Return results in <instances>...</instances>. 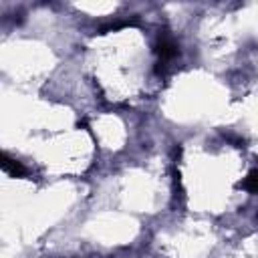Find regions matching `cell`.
<instances>
[{"mask_svg": "<svg viewBox=\"0 0 258 258\" xmlns=\"http://www.w3.org/2000/svg\"><path fill=\"white\" fill-rule=\"evenodd\" d=\"M155 52H157V56H159V67H157V69H161V64L169 62V60L177 54V44H175V40H173L169 34H161V36L157 38Z\"/></svg>", "mask_w": 258, "mask_h": 258, "instance_id": "obj_1", "label": "cell"}, {"mask_svg": "<svg viewBox=\"0 0 258 258\" xmlns=\"http://www.w3.org/2000/svg\"><path fill=\"white\" fill-rule=\"evenodd\" d=\"M242 187L248 189V191H252V194H258V169H254V171L248 173V177L244 179Z\"/></svg>", "mask_w": 258, "mask_h": 258, "instance_id": "obj_3", "label": "cell"}, {"mask_svg": "<svg viewBox=\"0 0 258 258\" xmlns=\"http://www.w3.org/2000/svg\"><path fill=\"white\" fill-rule=\"evenodd\" d=\"M2 169L6 171V173H10L12 177H22V175H26V167L20 163V161H16V159H12L10 155H2Z\"/></svg>", "mask_w": 258, "mask_h": 258, "instance_id": "obj_2", "label": "cell"}]
</instances>
